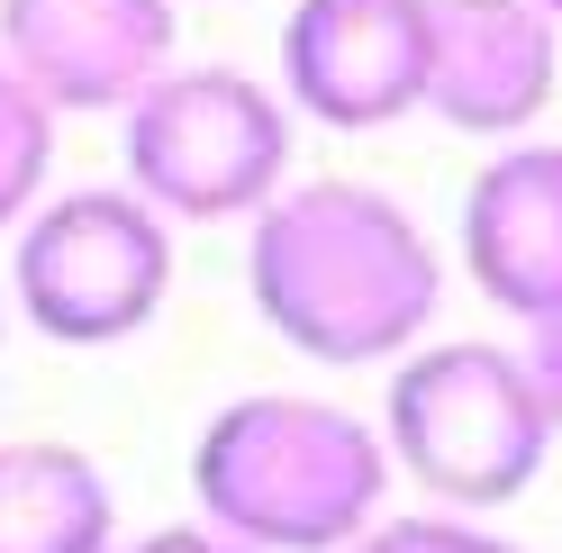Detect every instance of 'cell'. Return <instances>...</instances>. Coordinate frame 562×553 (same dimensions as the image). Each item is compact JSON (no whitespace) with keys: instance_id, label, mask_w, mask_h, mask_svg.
<instances>
[{"instance_id":"6da1fadb","label":"cell","mask_w":562,"mask_h":553,"mask_svg":"<svg viewBox=\"0 0 562 553\" xmlns=\"http://www.w3.org/2000/svg\"><path fill=\"white\" fill-rule=\"evenodd\" d=\"M245 300L291 354L372 372L427 345L445 308V255L408 200L355 172H318L281 182L245 218Z\"/></svg>"},{"instance_id":"7a4b0ae2","label":"cell","mask_w":562,"mask_h":553,"mask_svg":"<svg viewBox=\"0 0 562 553\" xmlns=\"http://www.w3.org/2000/svg\"><path fill=\"white\" fill-rule=\"evenodd\" d=\"M391 444L381 418H355L308 391H245L209 408L191 444L200 527L245 553H345L372 517H391Z\"/></svg>"},{"instance_id":"3957f363","label":"cell","mask_w":562,"mask_h":553,"mask_svg":"<svg viewBox=\"0 0 562 553\" xmlns=\"http://www.w3.org/2000/svg\"><path fill=\"white\" fill-rule=\"evenodd\" d=\"M553 408L536 391L517 345L490 336H445V345H408L381 391V444L391 472H408L436 508L490 517L508 508L553 454Z\"/></svg>"},{"instance_id":"277c9868","label":"cell","mask_w":562,"mask_h":553,"mask_svg":"<svg viewBox=\"0 0 562 553\" xmlns=\"http://www.w3.org/2000/svg\"><path fill=\"white\" fill-rule=\"evenodd\" d=\"M291 100L236 64H164L119 110L127 191L155 200L172 227H227L255 218L291 182Z\"/></svg>"},{"instance_id":"5b68a950","label":"cell","mask_w":562,"mask_h":553,"mask_svg":"<svg viewBox=\"0 0 562 553\" xmlns=\"http://www.w3.org/2000/svg\"><path fill=\"white\" fill-rule=\"evenodd\" d=\"M172 300V218L127 182L46 191L10 227V308L46 345H127L164 318Z\"/></svg>"},{"instance_id":"8992f818","label":"cell","mask_w":562,"mask_h":553,"mask_svg":"<svg viewBox=\"0 0 562 553\" xmlns=\"http://www.w3.org/2000/svg\"><path fill=\"white\" fill-rule=\"evenodd\" d=\"M436 0H291L281 19V100L308 127L372 136L427 110Z\"/></svg>"},{"instance_id":"52a82bcc","label":"cell","mask_w":562,"mask_h":553,"mask_svg":"<svg viewBox=\"0 0 562 553\" xmlns=\"http://www.w3.org/2000/svg\"><path fill=\"white\" fill-rule=\"evenodd\" d=\"M553 91H562V19L544 0H436L427 119L481 136V146H508V136H536Z\"/></svg>"},{"instance_id":"ba28073f","label":"cell","mask_w":562,"mask_h":553,"mask_svg":"<svg viewBox=\"0 0 562 553\" xmlns=\"http://www.w3.org/2000/svg\"><path fill=\"white\" fill-rule=\"evenodd\" d=\"M182 0H0V55L46 110H127L164 64Z\"/></svg>"},{"instance_id":"9c48e42d","label":"cell","mask_w":562,"mask_h":553,"mask_svg":"<svg viewBox=\"0 0 562 553\" xmlns=\"http://www.w3.org/2000/svg\"><path fill=\"white\" fill-rule=\"evenodd\" d=\"M463 272L517 327L562 318V136H508L463 191Z\"/></svg>"},{"instance_id":"30bf717a","label":"cell","mask_w":562,"mask_h":553,"mask_svg":"<svg viewBox=\"0 0 562 553\" xmlns=\"http://www.w3.org/2000/svg\"><path fill=\"white\" fill-rule=\"evenodd\" d=\"M0 553H119V490L82 444H0Z\"/></svg>"},{"instance_id":"8fae6325","label":"cell","mask_w":562,"mask_h":553,"mask_svg":"<svg viewBox=\"0 0 562 553\" xmlns=\"http://www.w3.org/2000/svg\"><path fill=\"white\" fill-rule=\"evenodd\" d=\"M46 172H55V110L0 55V236L46 200Z\"/></svg>"},{"instance_id":"7c38bea8","label":"cell","mask_w":562,"mask_h":553,"mask_svg":"<svg viewBox=\"0 0 562 553\" xmlns=\"http://www.w3.org/2000/svg\"><path fill=\"white\" fill-rule=\"evenodd\" d=\"M345 553H517V544L463 508H408V517H372Z\"/></svg>"},{"instance_id":"4fadbf2b","label":"cell","mask_w":562,"mask_h":553,"mask_svg":"<svg viewBox=\"0 0 562 553\" xmlns=\"http://www.w3.org/2000/svg\"><path fill=\"white\" fill-rule=\"evenodd\" d=\"M526 372H536V391H544V408H553V427H562V318H536L526 327Z\"/></svg>"},{"instance_id":"5bb4252c","label":"cell","mask_w":562,"mask_h":553,"mask_svg":"<svg viewBox=\"0 0 562 553\" xmlns=\"http://www.w3.org/2000/svg\"><path fill=\"white\" fill-rule=\"evenodd\" d=\"M119 553H245V544H236V535H218V527H200V517H182V527H155V535L119 544Z\"/></svg>"},{"instance_id":"9a60e30c","label":"cell","mask_w":562,"mask_h":553,"mask_svg":"<svg viewBox=\"0 0 562 553\" xmlns=\"http://www.w3.org/2000/svg\"><path fill=\"white\" fill-rule=\"evenodd\" d=\"M0 345H10V291H0Z\"/></svg>"},{"instance_id":"2e32d148","label":"cell","mask_w":562,"mask_h":553,"mask_svg":"<svg viewBox=\"0 0 562 553\" xmlns=\"http://www.w3.org/2000/svg\"><path fill=\"white\" fill-rule=\"evenodd\" d=\"M544 10H553V19H562V0H544Z\"/></svg>"}]
</instances>
